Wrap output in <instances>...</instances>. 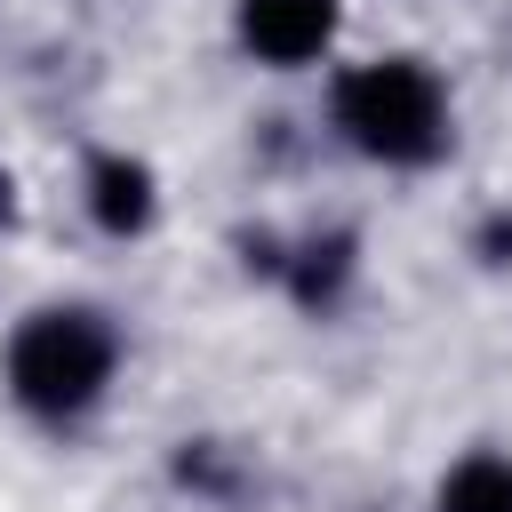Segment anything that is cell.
<instances>
[{
	"label": "cell",
	"instance_id": "obj_3",
	"mask_svg": "<svg viewBox=\"0 0 512 512\" xmlns=\"http://www.w3.org/2000/svg\"><path fill=\"white\" fill-rule=\"evenodd\" d=\"M344 0H232V40L264 72H304L336 48Z\"/></svg>",
	"mask_w": 512,
	"mask_h": 512
},
{
	"label": "cell",
	"instance_id": "obj_5",
	"mask_svg": "<svg viewBox=\"0 0 512 512\" xmlns=\"http://www.w3.org/2000/svg\"><path fill=\"white\" fill-rule=\"evenodd\" d=\"M432 512H512V456L504 448H472L440 472Z\"/></svg>",
	"mask_w": 512,
	"mask_h": 512
},
{
	"label": "cell",
	"instance_id": "obj_2",
	"mask_svg": "<svg viewBox=\"0 0 512 512\" xmlns=\"http://www.w3.org/2000/svg\"><path fill=\"white\" fill-rule=\"evenodd\" d=\"M120 376V328L96 304H32L0 344V384L24 416L72 424Z\"/></svg>",
	"mask_w": 512,
	"mask_h": 512
},
{
	"label": "cell",
	"instance_id": "obj_1",
	"mask_svg": "<svg viewBox=\"0 0 512 512\" xmlns=\"http://www.w3.org/2000/svg\"><path fill=\"white\" fill-rule=\"evenodd\" d=\"M328 120L376 168H432L456 144L448 80L424 56H360V64H344L336 88H328Z\"/></svg>",
	"mask_w": 512,
	"mask_h": 512
},
{
	"label": "cell",
	"instance_id": "obj_4",
	"mask_svg": "<svg viewBox=\"0 0 512 512\" xmlns=\"http://www.w3.org/2000/svg\"><path fill=\"white\" fill-rule=\"evenodd\" d=\"M88 216H96V232L136 240V232L160 216V176H152L136 152H96V160H88Z\"/></svg>",
	"mask_w": 512,
	"mask_h": 512
}]
</instances>
